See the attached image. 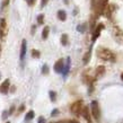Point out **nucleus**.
<instances>
[{
	"instance_id": "obj_1",
	"label": "nucleus",
	"mask_w": 123,
	"mask_h": 123,
	"mask_svg": "<svg viewBox=\"0 0 123 123\" xmlns=\"http://www.w3.org/2000/svg\"><path fill=\"white\" fill-rule=\"evenodd\" d=\"M97 56L99 59L104 60V61H111V62H114L115 61V54L108 50L106 48H99L97 50Z\"/></svg>"
},
{
	"instance_id": "obj_2",
	"label": "nucleus",
	"mask_w": 123,
	"mask_h": 123,
	"mask_svg": "<svg viewBox=\"0 0 123 123\" xmlns=\"http://www.w3.org/2000/svg\"><path fill=\"white\" fill-rule=\"evenodd\" d=\"M90 107H92V115L96 121H99L101 120V110H99V106H98V103L96 101H93L92 104H90Z\"/></svg>"
},
{
	"instance_id": "obj_3",
	"label": "nucleus",
	"mask_w": 123,
	"mask_h": 123,
	"mask_svg": "<svg viewBox=\"0 0 123 123\" xmlns=\"http://www.w3.org/2000/svg\"><path fill=\"white\" fill-rule=\"evenodd\" d=\"M82 107H84V106H82V101H77L71 105L70 111H71V113H74L75 115H79V114H81Z\"/></svg>"
},
{
	"instance_id": "obj_4",
	"label": "nucleus",
	"mask_w": 123,
	"mask_h": 123,
	"mask_svg": "<svg viewBox=\"0 0 123 123\" xmlns=\"http://www.w3.org/2000/svg\"><path fill=\"white\" fill-rule=\"evenodd\" d=\"M7 32H8V28H7V22L5 18H1L0 19V38L4 40L7 35Z\"/></svg>"
},
{
	"instance_id": "obj_5",
	"label": "nucleus",
	"mask_w": 123,
	"mask_h": 123,
	"mask_svg": "<svg viewBox=\"0 0 123 123\" xmlns=\"http://www.w3.org/2000/svg\"><path fill=\"white\" fill-rule=\"evenodd\" d=\"M104 28H105V25H104V24H98V25L95 27V30H94V32H93V42L96 41L97 37L101 35V32L104 30Z\"/></svg>"
},
{
	"instance_id": "obj_6",
	"label": "nucleus",
	"mask_w": 123,
	"mask_h": 123,
	"mask_svg": "<svg viewBox=\"0 0 123 123\" xmlns=\"http://www.w3.org/2000/svg\"><path fill=\"white\" fill-rule=\"evenodd\" d=\"M9 87H10V80H9V79H6V80L0 85V93L7 94L8 90H9Z\"/></svg>"
},
{
	"instance_id": "obj_7",
	"label": "nucleus",
	"mask_w": 123,
	"mask_h": 123,
	"mask_svg": "<svg viewBox=\"0 0 123 123\" xmlns=\"http://www.w3.org/2000/svg\"><path fill=\"white\" fill-rule=\"evenodd\" d=\"M64 62H63V59H59L58 61L55 62V64H54V71L55 72H58V74H60V72H62L63 71V67H64Z\"/></svg>"
},
{
	"instance_id": "obj_8",
	"label": "nucleus",
	"mask_w": 123,
	"mask_h": 123,
	"mask_svg": "<svg viewBox=\"0 0 123 123\" xmlns=\"http://www.w3.org/2000/svg\"><path fill=\"white\" fill-rule=\"evenodd\" d=\"M81 114L82 116L85 117V120L87 121V122H90L92 121V119H90V112H89V108L87 107V106H84L81 110Z\"/></svg>"
},
{
	"instance_id": "obj_9",
	"label": "nucleus",
	"mask_w": 123,
	"mask_h": 123,
	"mask_svg": "<svg viewBox=\"0 0 123 123\" xmlns=\"http://www.w3.org/2000/svg\"><path fill=\"white\" fill-rule=\"evenodd\" d=\"M26 49H27V42L26 40H23L22 48H20V60H24L25 55H26Z\"/></svg>"
},
{
	"instance_id": "obj_10",
	"label": "nucleus",
	"mask_w": 123,
	"mask_h": 123,
	"mask_svg": "<svg viewBox=\"0 0 123 123\" xmlns=\"http://www.w3.org/2000/svg\"><path fill=\"white\" fill-rule=\"evenodd\" d=\"M105 74V67L104 66H99L96 69V78H101L102 76H104Z\"/></svg>"
},
{
	"instance_id": "obj_11",
	"label": "nucleus",
	"mask_w": 123,
	"mask_h": 123,
	"mask_svg": "<svg viewBox=\"0 0 123 123\" xmlns=\"http://www.w3.org/2000/svg\"><path fill=\"white\" fill-rule=\"evenodd\" d=\"M90 56H92V48L88 50V52L86 53L85 55H84V59H82V61H84V63L87 64L88 62H89V60H90Z\"/></svg>"
},
{
	"instance_id": "obj_12",
	"label": "nucleus",
	"mask_w": 123,
	"mask_h": 123,
	"mask_svg": "<svg viewBox=\"0 0 123 123\" xmlns=\"http://www.w3.org/2000/svg\"><path fill=\"white\" fill-rule=\"evenodd\" d=\"M58 18L61 20V22H64L67 19V14L64 10H59L58 11Z\"/></svg>"
},
{
	"instance_id": "obj_13",
	"label": "nucleus",
	"mask_w": 123,
	"mask_h": 123,
	"mask_svg": "<svg viewBox=\"0 0 123 123\" xmlns=\"http://www.w3.org/2000/svg\"><path fill=\"white\" fill-rule=\"evenodd\" d=\"M49 33H50V27L45 26L44 28H43V32H42V38H43V40H46L49 36Z\"/></svg>"
},
{
	"instance_id": "obj_14",
	"label": "nucleus",
	"mask_w": 123,
	"mask_h": 123,
	"mask_svg": "<svg viewBox=\"0 0 123 123\" xmlns=\"http://www.w3.org/2000/svg\"><path fill=\"white\" fill-rule=\"evenodd\" d=\"M96 17L97 16H92L90 17V32H94L95 30V22H96Z\"/></svg>"
},
{
	"instance_id": "obj_15",
	"label": "nucleus",
	"mask_w": 123,
	"mask_h": 123,
	"mask_svg": "<svg viewBox=\"0 0 123 123\" xmlns=\"http://www.w3.org/2000/svg\"><path fill=\"white\" fill-rule=\"evenodd\" d=\"M69 69H70V59L68 58V60H67V66L66 67H63V76H67V74L69 72Z\"/></svg>"
},
{
	"instance_id": "obj_16",
	"label": "nucleus",
	"mask_w": 123,
	"mask_h": 123,
	"mask_svg": "<svg viewBox=\"0 0 123 123\" xmlns=\"http://www.w3.org/2000/svg\"><path fill=\"white\" fill-rule=\"evenodd\" d=\"M34 116H35V113H34V111H30V112L26 114V116H25V120L26 121H30V120H33Z\"/></svg>"
},
{
	"instance_id": "obj_17",
	"label": "nucleus",
	"mask_w": 123,
	"mask_h": 123,
	"mask_svg": "<svg viewBox=\"0 0 123 123\" xmlns=\"http://www.w3.org/2000/svg\"><path fill=\"white\" fill-rule=\"evenodd\" d=\"M61 44L62 45L68 44V35L67 34H62V36H61Z\"/></svg>"
},
{
	"instance_id": "obj_18",
	"label": "nucleus",
	"mask_w": 123,
	"mask_h": 123,
	"mask_svg": "<svg viewBox=\"0 0 123 123\" xmlns=\"http://www.w3.org/2000/svg\"><path fill=\"white\" fill-rule=\"evenodd\" d=\"M50 98H51V101L52 102H55V99H56V94H55V92H53V90H50Z\"/></svg>"
},
{
	"instance_id": "obj_19",
	"label": "nucleus",
	"mask_w": 123,
	"mask_h": 123,
	"mask_svg": "<svg viewBox=\"0 0 123 123\" xmlns=\"http://www.w3.org/2000/svg\"><path fill=\"white\" fill-rule=\"evenodd\" d=\"M32 55H33V58H40L41 53L37 50H32Z\"/></svg>"
},
{
	"instance_id": "obj_20",
	"label": "nucleus",
	"mask_w": 123,
	"mask_h": 123,
	"mask_svg": "<svg viewBox=\"0 0 123 123\" xmlns=\"http://www.w3.org/2000/svg\"><path fill=\"white\" fill-rule=\"evenodd\" d=\"M43 22H44V15L41 14V15L37 16V23L38 24H43Z\"/></svg>"
},
{
	"instance_id": "obj_21",
	"label": "nucleus",
	"mask_w": 123,
	"mask_h": 123,
	"mask_svg": "<svg viewBox=\"0 0 123 123\" xmlns=\"http://www.w3.org/2000/svg\"><path fill=\"white\" fill-rule=\"evenodd\" d=\"M42 74H43V75H48L49 74V67L46 64H44L43 68H42Z\"/></svg>"
},
{
	"instance_id": "obj_22",
	"label": "nucleus",
	"mask_w": 123,
	"mask_h": 123,
	"mask_svg": "<svg viewBox=\"0 0 123 123\" xmlns=\"http://www.w3.org/2000/svg\"><path fill=\"white\" fill-rule=\"evenodd\" d=\"M59 123H79V122L75 121V120H64V121H60Z\"/></svg>"
},
{
	"instance_id": "obj_23",
	"label": "nucleus",
	"mask_w": 123,
	"mask_h": 123,
	"mask_svg": "<svg viewBox=\"0 0 123 123\" xmlns=\"http://www.w3.org/2000/svg\"><path fill=\"white\" fill-rule=\"evenodd\" d=\"M58 113H59V110L54 108V110L52 111V113H51V115H52V116H55V115H58Z\"/></svg>"
},
{
	"instance_id": "obj_24",
	"label": "nucleus",
	"mask_w": 123,
	"mask_h": 123,
	"mask_svg": "<svg viewBox=\"0 0 123 123\" xmlns=\"http://www.w3.org/2000/svg\"><path fill=\"white\" fill-rule=\"evenodd\" d=\"M24 110H25V105L23 104V105H20V107L18 108V113H22Z\"/></svg>"
},
{
	"instance_id": "obj_25",
	"label": "nucleus",
	"mask_w": 123,
	"mask_h": 123,
	"mask_svg": "<svg viewBox=\"0 0 123 123\" xmlns=\"http://www.w3.org/2000/svg\"><path fill=\"white\" fill-rule=\"evenodd\" d=\"M14 111H15V106H11L10 110H9V112H8V114H9V115H10V114H12V113H14Z\"/></svg>"
},
{
	"instance_id": "obj_26",
	"label": "nucleus",
	"mask_w": 123,
	"mask_h": 123,
	"mask_svg": "<svg viewBox=\"0 0 123 123\" xmlns=\"http://www.w3.org/2000/svg\"><path fill=\"white\" fill-rule=\"evenodd\" d=\"M49 2V0H42V2H41V7H44L45 5Z\"/></svg>"
},
{
	"instance_id": "obj_27",
	"label": "nucleus",
	"mask_w": 123,
	"mask_h": 123,
	"mask_svg": "<svg viewBox=\"0 0 123 123\" xmlns=\"http://www.w3.org/2000/svg\"><path fill=\"white\" fill-rule=\"evenodd\" d=\"M38 123H45V119L43 116H40V119H38Z\"/></svg>"
},
{
	"instance_id": "obj_28",
	"label": "nucleus",
	"mask_w": 123,
	"mask_h": 123,
	"mask_svg": "<svg viewBox=\"0 0 123 123\" xmlns=\"http://www.w3.org/2000/svg\"><path fill=\"white\" fill-rule=\"evenodd\" d=\"M35 1H36V0H28V5H30V6H34Z\"/></svg>"
},
{
	"instance_id": "obj_29",
	"label": "nucleus",
	"mask_w": 123,
	"mask_h": 123,
	"mask_svg": "<svg viewBox=\"0 0 123 123\" xmlns=\"http://www.w3.org/2000/svg\"><path fill=\"white\" fill-rule=\"evenodd\" d=\"M9 1H10V0H4V6H5V7H6V6H8Z\"/></svg>"
},
{
	"instance_id": "obj_30",
	"label": "nucleus",
	"mask_w": 123,
	"mask_h": 123,
	"mask_svg": "<svg viewBox=\"0 0 123 123\" xmlns=\"http://www.w3.org/2000/svg\"><path fill=\"white\" fill-rule=\"evenodd\" d=\"M7 115H8V113H7V112H5L4 114H2V119H6V117H7Z\"/></svg>"
},
{
	"instance_id": "obj_31",
	"label": "nucleus",
	"mask_w": 123,
	"mask_h": 123,
	"mask_svg": "<svg viewBox=\"0 0 123 123\" xmlns=\"http://www.w3.org/2000/svg\"><path fill=\"white\" fill-rule=\"evenodd\" d=\"M34 31H35V26L32 27V33H34Z\"/></svg>"
},
{
	"instance_id": "obj_32",
	"label": "nucleus",
	"mask_w": 123,
	"mask_h": 123,
	"mask_svg": "<svg viewBox=\"0 0 123 123\" xmlns=\"http://www.w3.org/2000/svg\"><path fill=\"white\" fill-rule=\"evenodd\" d=\"M121 79H122V80H123V72H122V74H121Z\"/></svg>"
},
{
	"instance_id": "obj_33",
	"label": "nucleus",
	"mask_w": 123,
	"mask_h": 123,
	"mask_svg": "<svg viewBox=\"0 0 123 123\" xmlns=\"http://www.w3.org/2000/svg\"><path fill=\"white\" fill-rule=\"evenodd\" d=\"M0 54H1V45H0Z\"/></svg>"
},
{
	"instance_id": "obj_34",
	"label": "nucleus",
	"mask_w": 123,
	"mask_h": 123,
	"mask_svg": "<svg viewBox=\"0 0 123 123\" xmlns=\"http://www.w3.org/2000/svg\"><path fill=\"white\" fill-rule=\"evenodd\" d=\"M6 123H10V122H6Z\"/></svg>"
},
{
	"instance_id": "obj_35",
	"label": "nucleus",
	"mask_w": 123,
	"mask_h": 123,
	"mask_svg": "<svg viewBox=\"0 0 123 123\" xmlns=\"http://www.w3.org/2000/svg\"><path fill=\"white\" fill-rule=\"evenodd\" d=\"M0 78H1V75H0Z\"/></svg>"
}]
</instances>
